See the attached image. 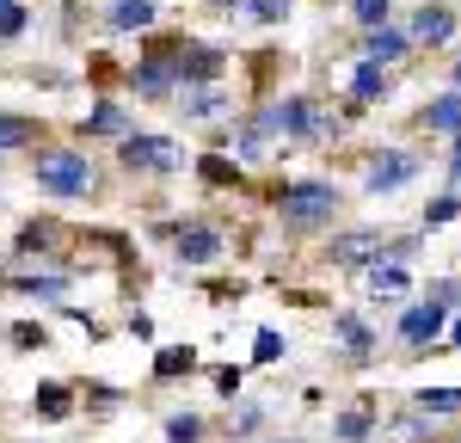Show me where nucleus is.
<instances>
[{"instance_id":"obj_38","label":"nucleus","mask_w":461,"mask_h":443,"mask_svg":"<svg viewBox=\"0 0 461 443\" xmlns=\"http://www.w3.org/2000/svg\"><path fill=\"white\" fill-rule=\"evenodd\" d=\"M240 382H247V369H240V364H221V369H215V394H221L228 406L240 401Z\"/></svg>"},{"instance_id":"obj_44","label":"nucleus","mask_w":461,"mask_h":443,"mask_svg":"<svg viewBox=\"0 0 461 443\" xmlns=\"http://www.w3.org/2000/svg\"><path fill=\"white\" fill-rule=\"evenodd\" d=\"M0 6H13V0H0Z\"/></svg>"},{"instance_id":"obj_8","label":"nucleus","mask_w":461,"mask_h":443,"mask_svg":"<svg viewBox=\"0 0 461 443\" xmlns=\"http://www.w3.org/2000/svg\"><path fill=\"white\" fill-rule=\"evenodd\" d=\"M130 93H136L142 105H173V99H178V68H173V56L142 50V56H136V68H130Z\"/></svg>"},{"instance_id":"obj_3","label":"nucleus","mask_w":461,"mask_h":443,"mask_svg":"<svg viewBox=\"0 0 461 443\" xmlns=\"http://www.w3.org/2000/svg\"><path fill=\"white\" fill-rule=\"evenodd\" d=\"M117 167L123 173H148V179H173L178 167H185V148L173 136H154V130H130L117 142Z\"/></svg>"},{"instance_id":"obj_29","label":"nucleus","mask_w":461,"mask_h":443,"mask_svg":"<svg viewBox=\"0 0 461 443\" xmlns=\"http://www.w3.org/2000/svg\"><path fill=\"white\" fill-rule=\"evenodd\" d=\"M167 443H203V431H210V419L203 412H167Z\"/></svg>"},{"instance_id":"obj_6","label":"nucleus","mask_w":461,"mask_h":443,"mask_svg":"<svg viewBox=\"0 0 461 443\" xmlns=\"http://www.w3.org/2000/svg\"><path fill=\"white\" fill-rule=\"evenodd\" d=\"M393 339H400L406 351H443V339H449V308H437V302H412V308H400Z\"/></svg>"},{"instance_id":"obj_15","label":"nucleus","mask_w":461,"mask_h":443,"mask_svg":"<svg viewBox=\"0 0 461 443\" xmlns=\"http://www.w3.org/2000/svg\"><path fill=\"white\" fill-rule=\"evenodd\" d=\"M419 43H412V32L406 25H375V32H363V62H375V68H400L406 56H412Z\"/></svg>"},{"instance_id":"obj_24","label":"nucleus","mask_w":461,"mask_h":443,"mask_svg":"<svg viewBox=\"0 0 461 443\" xmlns=\"http://www.w3.org/2000/svg\"><path fill=\"white\" fill-rule=\"evenodd\" d=\"M375 438V401H357L332 419V443H369Z\"/></svg>"},{"instance_id":"obj_12","label":"nucleus","mask_w":461,"mask_h":443,"mask_svg":"<svg viewBox=\"0 0 461 443\" xmlns=\"http://www.w3.org/2000/svg\"><path fill=\"white\" fill-rule=\"evenodd\" d=\"M382 234L375 228H345V234H332V247H326V258L339 265V271H369L375 258H382Z\"/></svg>"},{"instance_id":"obj_42","label":"nucleus","mask_w":461,"mask_h":443,"mask_svg":"<svg viewBox=\"0 0 461 443\" xmlns=\"http://www.w3.org/2000/svg\"><path fill=\"white\" fill-rule=\"evenodd\" d=\"M203 6H228V13H240V0H203Z\"/></svg>"},{"instance_id":"obj_40","label":"nucleus","mask_w":461,"mask_h":443,"mask_svg":"<svg viewBox=\"0 0 461 443\" xmlns=\"http://www.w3.org/2000/svg\"><path fill=\"white\" fill-rule=\"evenodd\" d=\"M443 351H461V314L449 321V339H443Z\"/></svg>"},{"instance_id":"obj_26","label":"nucleus","mask_w":461,"mask_h":443,"mask_svg":"<svg viewBox=\"0 0 461 443\" xmlns=\"http://www.w3.org/2000/svg\"><path fill=\"white\" fill-rule=\"evenodd\" d=\"M32 412H37V419H68V412H74V388H68V382H43L37 401H32Z\"/></svg>"},{"instance_id":"obj_28","label":"nucleus","mask_w":461,"mask_h":443,"mask_svg":"<svg viewBox=\"0 0 461 443\" xmlns=\"http://www.w3.org/2000/svg\"><path fill=\"white\" fill-rule=\"evenodd\" d=\"M412 406H419L425 419H449V412H461V388H419Z\"/></svg>"},{"instance_id":"obj_30","label":"nucleus","mask_w":461,"mask_h":443,"mask_svg":"<svg viewBox=\"0 0 461 443\" xmlns=\"http://www.w3.org/2000/svg\"><path fill=\"white\" fill-rule=\"evenodd\" d=\"M289 13H295V0H240V19L252 25H284Z\"/></svg>"},{"instance_id":"obj_9","label":"nucleus","mask_w":461,"mask_h":443,"mask_svg":"<svg viewBox=\"0 0 461 443\" xmlns=\"http://www.w3.org/2000/svg\"><path fill=\"white\" fill-rule=\"evenodd\" d=\"M277 117H284V142H295V148H314V142H326L339 123L326 117V111L308 99V93H289V99H277Z\"/></svg>"},{"instance_id":"obj_11","label":"nucleus","mask_w":461,"mask_h":443,"mask_svg":"<svg viewBox=\"0 0 461 443\" xmlns=\"http://www.w3.org/2000/svg\"><path fill=\"white\" fill-rule=\"evenodd\" d=\"M74 284V265H43V271H6V295L25 302H62Z\"/></svg>"},{"instance_id":"obj_14","label":"nucleus","mask_w":461,"mask_h":443,"mask_svg":"<svg viewBox=\"0 0 461 443\" xmlns=\"http://www.w3.org/2000/svg\"><path fill=\"white\" fill-rule=\"evenodd\" d=\"M406 32H412V43H419V50H449V43H456V6L425 0V6L412 13V25H406Z\"/></svg>"},{"instance_id":"obj_34","label":"nucleus","mask_w":461,"mask_h":443,"mask_svg":"<svg viewBox=\"0 0 461 443\" xmlns=\"http://www.w3.org/2000/svg\"><path fill=\"white\" fill-rule=\"evenodd\" d=\"M6 339H13L19 351H43V345H50V327H37V321H13Z\"/></svg>"},{"instance_id":"obj_31","label":"nucleus","mask_w":461,"mask_h":443,"mask_svg":"<svg viewBox=\"0 0 461 443\" xmlns=\"http://www.w3.org/2000/svg\"><path fill=\"white\" fill-rule=\"evenodd\" d=\"M258 425H265V406L240 394V401H234V412H228V431H234V438H252Z\"/></svg>"},{"instance_id":"obj_25","label":"nucleus","mask_w":461,"mask_h":443,"mask_svg":"<svg viewBox=\"0 0 461 443\" xmlns=\"http://www.w3.org/2000/svg\"><path fill=\"white\" fill-rule=\"evenodd\" d=\"M228 154H234L240 167H252V160H265V154H271V136H265L252 117H240V123H234V142H228Z\"/></svg>"},{"instance_id":"obj_2","label":"nucleus","mask_w":461,"mask_h":443,"mask_svg":"<svg viewBox=\"0 0 461 443\" xmlns=\"http://www.w3.org/2000/svg\"><path fill=\"white\" fill-rule=\"evenodd\" d=\"M339 185L332 179H289L277 191V222L289 234H314V228H332L339 222Z\"/></svg>"},{"instance_id":"obj_37","label":"nucleus","mask_w":461,"mask_h":443,"mask_svg":"<svg viewBox=\"0 0 461 443\" xmlns=\"http://www.w3.org/2000/svg\"><path fill=\"white\" fill-rule=\"evenodd\" d=\"M277 357H284V332L265 327L258 339H252V364H277Z\"/></svg>"},{"instance_id":"obj_20","label":"nucleus","mask_w":461,"mask_h":443,"mask_svg":"<svg viewBox=\"0 0 461 443\" xmlns=\"http://www.w3.org/2000/svg\"><path fill=\"white\" fill-rule=\"evenodd\" d=\"M111 32H154L160 25V0H105Z\"/></svg>"},{"instance_id":"obj_23","label":"nucleus","mask_w":461,"mask_h":443,"mask_svg":"<svg viewBox=\"0 0 461 443\" xmlns=\"http://www.w3.org/2000/svg\"><path fill=\"white\" fill-rule=\"evenodd\" d=\"M197 179L210 185V191H234V185L247 179V167H240L234 154H221V148H210V154H197Z\"/></svg>"},{"instance_id":"obj_32","label":"nucleus","mask_w":461,"mask_h":443,"mask_svg":"<svg viewBox=\"0 0 461 443\" xmlns=\"http://www.w3.org/2000/svg\"><path fill=\"white\" fill-rule=\"evenodd\" d=\"M351 19L363 32H375V25H393V0H351Z\"/></svg>"},{"instance_id":"obj_43","label":"nucleus","mask_w":461,"mask_h":443,"mask_svg":"<svg viewBox=\"0 0 461 443\" xmlns=\"http://www.w3.org/2000/svg\"><path fill=\"white\" fill-rule=\"evenodd\" d=\"M271 443H302V438H271Z\"/></svg>"},{"instance_id":"obj_27","label":"nucleus","mask_w":461,"mask_h":443,"mask_svg":"<svg viewBox=\"0 0 461 443\" xmlns=\"http://www.w3.org/2000/svg\"><path fill=\"white\" fill-rule=\"evenodd\" d=\"M191 369H197V351H191V345L154 351V382H173V375H191Z\"/></svg>"},{"instance_id":"obj_5","label":"nucleus","mask_w":461,"mask_h":443,"mask_svg":"<svg viewBox=\"0 0 461 443\" xmlns=\"http://www.w3.org/2000/svg\"><path fill=\"white\" fill-rule=\"evenodd\" d=\"M419 173H425V160H419L412 148H382V154L363 167V191H369V197H393V191H406Z\"/></svg>"},{"instance_id":"obj_39","label":"nucleus","mask_w":461,"mask_h":443,"mask_svg":"<svg viewBox=\"0 0 461 443\" xmlns=\"http://www.w3.org/2000/svg\"><path fill=\"white\" fill-rule=\"evenodd\" d=\"M443 173H449V191H461V136H456V148H449V160H443Z\"/></svg>"},{"instance_id":"obj_7","label":"nucleus","mask_w":461,"mask_h":443,"mask_svg":"<svg viewBox=\"0 0 461 443\" xmlns=\"http://www.w3.org/2000/svg\"><path fill=\"white\" fill-rule=\"evenodd\" d=\"M221 253H228V234H221L215 222H178V228H173L178 271H203V265H215Z\"/></svg>"},{"instance_id":"obj_4","label":"nucleus","mask_w":461,"mask_h":443,"mask_svg":"<svg viewBox=\"0 0 461 443\" xmlns=\"http://www.w3.org/2000/svg\"><path fill=\"white\" fill-rule=\"evenodd\" d=\"M173 68H178V86H221V74H228V50H221V43L173 37Z\"/></svg>"},{"instance_id":"obj_13","label":"nucleus","mask_w":461,"mask_h":443,"mask_svg":"<svg viewBox=\"0 0 461 443\" xmlns=\"http://www.w3.org/2000/svg\"><path fill=\"white\" fill-rule=\"evenodd\" d=\"M332 339H339V357H345V364H369V357H375V345H382V339H375V327H369V321H363V314H351V308H339V314H332Z\"/></svg>"},{"instance_id":"obj_36","label":"nucleus","mask_w":461,"mask_h":443,"mask_svg":"<svg viewBox=\"0 0 461 443\" xmlns=\"http://www.w3.org/2000/svg\"><path fill=\"white\" fill-rule=\"evenodd\" d=\"M425 302H437V308H449V314H461V277H430Z\"/></svg>"},{"instance_id":"obj_41","label":"nucleus","mask_w":461,"mask_h":443,"mask_svg":"<svg viewBox=\"0 0 461 443\" xmlns=\"http://www.w3.org/2000/svg\"><path fill=\"white\" fill-rule=\"evenodd\" d=\"M449 86H456V93H461V56H456V62H449Z\"/></svg>"},{"instance_id":"obj_22","label":"nucleus","mask_w":461,"mask_h":443,"mask_svg":"<svg viewBox=\"0 0 461 443\" xmlns=\"http://www.w3.org/2000/svg\"><path fill=\"white\" fill-rule=\"evenodd\" d=\"M419 130H430V136H461V93L456 86L437 93V99L419 111Z\"/></svg>"},{"instance_id":"obj_16","label":"nucleus","mask_w":461,"mask_h":443,"mask_svg":"<svg viewBox=\"0 0 461 443\" xmlns=\"http://www.w3.org/2000/svg\"><path fill=\"white\" fill-rule=\"evenodd\" d=\"M173 105H178L185 123H215V117L234 111V93H228V86H178Z\"/></svg>"},{"instance_id":"obj_18","label":"nucleus","mask_w":461,"mask_h":443,"mask_svg":"<svg viewBox=\"0 0 461 443\" xmlns=\"http://www.w3.org/2000/svg\"><path fill=\"white\" fill-rule=\"evenodd\" d=\"M37 142H43V117H25V111L0 105V160L6 154H25V148L37 154Z\"/></svg>"},{"instance_id":"obj_21","label":"nucleus","mask_w":461,"mask_h":443,"mask_svg":"<svg viewBox=\"0 0 461 443\" xmlns=\"http://www.w3.org/2000/svg\"><path fill=\"white\" fill-rule=\"evenodd\" d=\"M80 136H117L123 142L130 136V105L123 99H99V105L80 117Z\"/></svg>"},{"instance_id":"obj_17","label":"nucleus","mask_w":461,"mask_h":443,"mask_svg":"<svg viewBox=\"0 0 461 443\" xmlns=\"http://www.w3.org/2000/svg\"><path fill=\"white\" fill-rule=\"evenodd\" d=\"M363 295H369V302H382V308H393V302H406V295H412V271H406V265H393V258H375V265L363 271Z\"/></svg>"},{"instance_id":"obj_33","label":"nucleus","mask_w":461,"mask_h":443,"mask_svg":"<svg viewBox=\"0 0 461 443\" xmlns=\"http://www.w3.org/2000/svg\"><path fill=\"white\" fill-rule=\"evenodd\" d=\"M32 25V6L25 0H13V6H0V43H13V37H25Z\"/></svg>"},{"instance_id":"obj_35","label":"nucleus","mask_w":461,"mask_h":443,"mask_svg":"<svg viewBox=\"0 0 461 443\" xmlns=\"http://www.w3.org/2000/svg\"><path fill=\"white\" fill-rule=\"evenodd\" d=\"M461 216V191H443V197H430L425 203V228H443V222Z\"/></svg>"},{"instance_id":"obj_1","label":"nucleus","mask_w":461,"mask_h":443,"mask_svg":"<svg viewBox=\"0 0 461 443\" xmlns=\"http://www.w3.org/2000/svg\"><path fill=\"white\" fill-rule=\"evenodd\" d=\"M32 179L43 197H56V203H86L93 191H99V160L86 154V148L74 142H50L32 154Z\"/></svg>"},{"instance_id":"obj_19","label":"nucleus","mask_w":461,"mask_h":443,"mask_svg":"<svg viewBox=\"0 0 461 443\" xmlns=\"http://www.w3.org/2000/svg\"><path fill=\"white\" fill-rule=\"evenodd\" d=\"M345 86H351V105H382V99H388V86H393V68H375V62H363V56H357L351 74H345Z\"/></svg>"},{"instance_id":"obj_10","label":"nucleus","mask_w":461,"mask_h":443,"mask_svg":"<svg viewBox=\"0 0 461 443\" xmlns=\"http://www.w3.org/2000/svg\"><path fill=\"white\" fill-rule=\"evenodd\" d=\"M68 240V228L56 216H32V222H19V234H13V265H25V258H56V247Z\"/></svg>"}]
</instances>
